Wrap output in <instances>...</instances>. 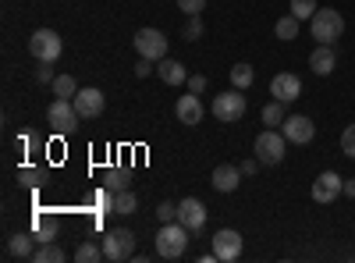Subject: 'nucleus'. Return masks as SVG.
I'll list each match as a JSON object with an SVG mask.
<instances>
[{
    "label": "nucleus",
    "instance_id": "0eeeda50",
    "mask_svg": "<svg viewBox=\"0 0 355 263\" xmlns=\"http://www.w3.org/2000/svg\"><path fill=\"white\" fill-rule=\"evenodd\" d=\"M135 53L139 57H150V61L167 57V40H164L160 28H139V33H135Z\"/></svg>",
    "mask_w": 355,
    "mask_h": 263
},
{
    "label": "nucleus",
    "instance_id": "e433bc0d",
    "mask_svg": "<svg viewBox=\"0 0 355 263\" xmlns=\"http://www.w3.org/2000/svg\"><path fill=\"white\" fill-rule=\"evenodd\" d=\"M153 68H157V65L150 61V57H139V65H135V75H139V78H146V75H150Z\"/></svg>",
    "mask_w": 355,
    "mask_h": 263
},
{
    "label": "nucleus",
    "instance_id": "f257e3e1",
    "mask_svg": "<svg viewBox=\"0 0 355 263\" xmlns=\"http://www.w3.org/2000/svg\"><path fill=\"white\" fill-rule=\"evenodd\" d=\"M189 235H192V231H189L182 221L160 224V231H157V256H164V260L185 256V249H189Z\"/></svg>",
    "mask_w": 355,
    "mask_h": 263
},
{
    "label": "nucleus",
    "instance_id": "5701e85b",
    "mask_svg": "<svg viewBox=\"0 0 355 263\" xmlns=\"http://www.w3.org/2000/svg\"><path fill=\"white\" fill-rule=\"evenodd\" d=\"M284 118H288V114H284V103H281V100H270V103L263 107V125H266V128L284 125Z\"/></svg>",
    "mask_w": 355,
    "mask_h": 263
},
{
    "label": "nucleus",
    "instance_id": "2eb2a0df",
    "mask_svg": "<svg viewBox=\"0 0 355 263\" xmlns=\"http://www.w3.org/2000/svg\"><path fill=\"white\" fill-rule=\"evenodd\" d=\"M174 114H178V121H182V125H192V128H196V125L202 121V103H199V96H196V93L178 96Z\"/></svg>",
    "mask_w": 355,
    "mask_h": 263
},
{
    "label": "nucleus",
    "instance_id": "dca6fc26",
    "mask_svg": "<svg viewBox=\"0 0 355 263\" xmlns=\"http://www.w3.org/2000/svg\"><path fill=\"white\" fill-rule=\"evenodd\" d=\"M239 182H242V171L234 167V164H220V167H214L210 185H214L217 192H234V189H239Z\"/></svg>",
    "mask_w": 355,
    "mask_h": 263
},
{
    "label": "nucleus",
    "instance_id": "2f4dec72",
    "mask_svg": "<svg viewBox=\"0 0 355 263\" xmlns=\"http://www.w3.org/2000/svg\"><path fill=\"white\" fill-rule=\"evenodd\" d=\"M341 150H345V157H355V125H348L341 132Z\"/></svg>",
    "mask_w": 355,
    "mask_h": 263
},
{
    "label": "nucleus",
    "instance_id": "bb28decb",
    "mask_svg": "<svg viewBox=\"0 0 355 263\" xmlns=\"http://www.w3.org/2000/svg\"><path fill=\"white\" fill-rule=\"evenodd\" d=\"M252 78H256L252 65H234V68H231V85H234V90H249Z\"/></svg>",
    "mask_w": 355,
    "mask_h": 263
},
{
    "label": "nucleus",
    "instance_id": "f704fd0d",
    "mask_svg": "<svg viewBox=\"0 0 355 263\" xmlns=\"http://www.w3.org/2000/svg\"><path fill=\"white\" fill-rule=\"evenodd\" d=\"M18 178H21V185H40V171L36 167H21Z\"/></svg>",
    "mask_w": 355,
    "mask_h": 263
},
{
    "label": "nucleus",
    "instance_id": "a211bd4d",
    "mask_svg": "<svg viewBox=\"0 0 355 263\" xmlns=\"http://www.w3.org/2000/svg\"><path fill=\"white\" fill-rule=\"evenodd\" d=\"M309 68H313L316 75H331V71L338 68V57H334V50H331L327 43H320V46L309 53Z\"/></svg>",
    "mask_w": 355,
    "mask_h": 263
},
{
    "label": "nucleus",
    "instance_id": "393cba45",
    "mask_svg": "<svg viewBox=\"0 0 355 263\" xmlns=\"http://www.w3.org/2000/svg\"><path fill=\"white\" fill-rule=\"evenodd\" d=\"M139 210V199L132 189H121V192H114V214H135Z\"/></svg>",
    "mask_w": 355,
    "mask_h": 263
},
{
    "label": "nucleus",
    "instance_id": "473e14b6",
    "mask_svg": "<svg viewBox=\"0 0 355 263\" xmlns=\"http://www.w3.org/2000/svg\"><path fill=\"white\" fill-rule=\"evenodd\" d=\"M178 11H185V15H199V11H206V0H178Z\"/></svg>",
    "mask_w": 355,
    "mask_h": 263
},
{
    "label": "nucleus",
    "instance_id": "aec40b11",
    "mask_svg": "<svg viewBox=\"0 0 355 263\" xmlns=\"http://www.w3.org/2000/svg\"><path fill=\"white\" fill-rule=\"evenodd\" d=\"M33 242H36V235H21V231H18V235H11V242H8V253L11 256H21V260H33Z\"/></svg>",
    "mask_w": 355,
    "mask_h": 263
},
{
    "label": "nucleus",
    "instance_id": "20e7f679",
    "mask_svg": "<svg viewBox=\"0 0 355 263\" xmlns=\"http://www.w3.org/2000/svg\"><path fill=\"white\" fill-rule=\"evenodd\" d=\"M100 246H103V260H110V263H121V260H132L135 256V235H132L128 228L107 231Z\"/></svg>",
    "mask_w": 355,
    "mask_h": 263
},
{
    "label": "nucleus",
    "instance_id": "58836bf2",
    "mask_svg": "<svg viewBox=\"0 0 355 263\" xmlns=\"http://www.w3.org/2000/svg\"><path fill=\"white\" fill-rule=\"evenodd\" d=\"M345 196H352V199H355V178H345Z\"/></svg>",
    "mask_w": 355,
    "mask_h": 263
},
{
    "label": "nucleus",
    "instance_id": "6ab92c4d",
    "mask_svg": "<svg viewBox=\"0 0 355 263\" xmlns=\"http://www.w3.org/2000/svg\"><path fill=\"white\" fill-rule=\"evenodd\" d=\"M57 231H61L57 217H46V214H40V217L33 221V235H36V242H53V239H57Z\"/></svg>",
    "mask_w": 355,
    "mask_h": 263
},
{
    "label": "nucleus",
    "instance_id": "f3484780",
    "mask_svg": "<svg viewBox=\"0 0 355 263\" xmlns=\"http://www.w3.org/2000/svg\"><path fill=\"white\" fill-rule=\"evenodd\" d=\"M157 75H160L167 85H182V82H189L185 65H182V61H174V57H160V61H157Z\"/></svg>",
    "mask_w": 355,
    "mask_h": 263
},
{
    "label": "nucleus",
    "instance_id": "b1692460",
    "mask_svg": "<svg viewBox=\"0 0 355 263\" xmlns=\"http://www.w3.org/2000/svg\"><path fill=\"white\" fill-rule=\"evenodd\" d=\"M50 85H53V96H61V100H75V93H78V82L71 75H57Z\"/></svg>",
    "mask_w": 355,
    "mask_h": 263
},
{
    "label": "nucleus",
    "instance_id": "4c0bfd02",
    "mask_svg": "<svg viewBox=\"0 0 355 263\" xmlns=\"http://www.w3.org/2000/svg\"><path fill=\"white\" fill-rule=\"evenodd\" d=\"M53 78H57V75H53V71H50V65L43 61V68H36V82H43V85H46V82H53Z\"/></svg>",
    "mask_w": 355,
    "mask_h": 263
},
{
    "label": "nucleus",
    "instance_id": "ddd939ff",
    "mask_svg": "<svg viewBox=\"0 0 355 263\" xmlns=\"http://www.w3.org/2000/svg\"><path fill=\"white\" fill-rule=\"evenodd\" d=\"M178 221H182L189 231H199V228L206 224V203L196 199V196L182 199V203H178Z\"/></svg>",
    "mask_w": 355,
    "mask_h": 263
},
{
    "label": "nucleus",
    "instance_id": "6e6552de",
    "mask_svg": "<svg viewBox=\"0 0 355 263\" xmlns=\"http://www.w3.org/2000/svg\"><path fill=\"white\" fill-rule=\"evenodd\" d=\"M46 121L57 128V132H71L75 125H78V110H75V103L71 100H61V96H57L53 103H50V110H46Z\"/></svg>",
    "mask_w": 355,
    "mask_h": 263
},
{
    "label": "nucleus",
    "instance_id": "f8f14e48",
    "mask_svg": "<svg viewBox=\"0 0 355 263\" xmlns=\"http://www.w3.org/2000/svg\"><path fill=\"white\" fill-rule=\"evenodd\" d=\"M270 96L281 100V103L299 100V96H302V82H299V75H291V71L274 75V78H270Z\"/></svg>",
    "mask_w": 355,
    "mask_h": 263
},
{
    "label": "nucleus",
    "instance_id": "f03ea898",
    "mask_svg": "<svg viewBox=\"0 0 355 263\" xmlns=\"http://www.w3.org/2000/svg\"><path fill=\"white\" fill-rule=\"evenodd\" d=\"M341 33H345V18H341V11H334V8H320L313 18H309V36L316 40V43H334V40H341Z\"/></svg>",
    "mask_w": 355,
    "mask_h": 263
},
{
    "label": "nucleus",
    "instance_id": "a878e982",
    "mask_svg": "<svg viewBox=\"0 0 355 263\" xmlns=\"http://www.w3.org/2000/svg\"><path fill=\"white\" fill-rule=\"evenodd\" d=\"M103 189H110V192L128 189V171H125V167H110V171L103 174Z\"/></svg>",
    "mask_w": 355,
    "mask_h": 263
},
{
    "label": "nucleus",
    "instance_id": "39448f33",
    "mask_svg": "<svg viewBox=\"0 0 355 263\" xmlns=\"http://www.w3.org/2000/svg\"><path fill=\"white\" fill-rule=\"evenodd\" d=\"M61 50H64V43H61V36L53 33V28H36L33 36H28V53L36 57V61L43 65H53L57 57H61Z\"/></svg>",
    "mask_w": 355,
    "mask_h": 263
},
{
    "label": "nucleus",
    "instance_id": "4468645a",
    "mask_svg": "<svg viewBox=\"0 0 355 263\" xmlns=\"http://www.w3.org/2000/svg\"><path fill=\"white\" fill-rule=\"evenodd\" d=\"M71 103H75V110H78V118H100V114H103V93L93 90V85L78 90Z\"/></svg>",
    "mask_w": 355,
    "mask_h": 263
},
{
    "label": "nucleus",
    "instance_id": "cd10ccee",
    "mask_svg": "<svg viewBox=\"0 0 355 263\" xmlns=\"http://www.w3.org/2000/svg\"><path fill=\"white\" fill-rule=\"evenodd\" d=\"M75 260H78V263H100V260H103V246H96V242H82V246L75 249Z\"/></svg>",
    "mask_w": 355,
    "mask_h": 263
},
{
    "label": "nucleus",
    "instance_id": "7c9ffc66",
    "mask_svg": "<svg viewBox=\"0 0 355 263\" xmlns=\"http://www.w3.org/2000/svg\"><path fill=\"white\" fill-rule=\"evenodd\" d=\"M157 217H160V224L178 221V203H160V207H157Z\"/></svg>",
    "mask_w": 355,
    "mask_h": 263
},
{
    "label": "nucleus",
    "instance_id": "9b49d317",
    "mask_svg": "<svg viewBox=\"0 0 355 263\" xmlns=\"http://www.w3.org/2000/svg\"><path fill=\"white\" fill-rule=\"evenodd\" d=\"M281 132H284V139H288V142H299V146H306V142H313L316 125L306 118V114H291V118H284Z\"/></svg>",
    "mask_w": 355,
    "mask_h": 263
},
{
    "label": "nucleus",
    "instance_id": "423d86ee",
    "mask_svg": "<svg viewBox=\"0 0 355 263\" xmlns=\"http://www.w3.org/2000/svg\"><path fill=\"white\" fill-rule=\"evenodd\" d=\"M210 110H214V118L224 121V125L242 121L245 118V96H242V90H227V93L214 96V107Z\"/></svg>",
    "mask_w": 355,
    "mask_h": 263
},
{
    "label": "nucleus",
    "instance_id": "72a5a7b5",
    "mask_svg": "<svg viewBox=\"0 0 355 263\" xmlns=\"http://www.w3.org/2000/svg\"><path fill=\"white\" fill-rule=\"evenodd\" d=\"M206 85H210V82H206V75H189V93L202 96V93H206Z\"/></svg>",
    "mask_w": 355,
    "mask_h": 263
},
{
    "label": "nucleus",
    "instance_id": "412c9836",
    "mask_svg": "<svg viewBox=\"0 0 355 263\" xmlns=\"http://www.w3.org/2000/svg\"><path fill=\"white\" fill-rule=\"evenodd\" d=\"M274 36H277L281 43H291L295 36H299V18H295L291 11H288L284 18H277V25H274Z\"/></svg>",
    "mask_w": 355,
    "mask_h": 263
},
{
    "label": "nucleus",
    "instance_id": "7ed1b4c3",
    "mask_svg": "<svg viewBox=\"0 0 355 263\" xmlns=\"http://www.w3.org/2000/svg\"><path fill=\"white\" fill-rule=\"evenodd\" d=\"M284 153H288V139H284V132L266 128V132L256 135V157H259V164L277 167V164L284 160Z\"/></svg>",
    "mask_w": 355,
    "mask_h": 263
},
{
    "label": "nucleus",
    "instance_id": "c756f323",
    "mask_svg": "<svg viewBox=\"0 0 355 263\" xmlns=\"http://www.w3.org/2000/svg\"><path fill=\"white\" fill-rule=\"evenodd\" d=\"M182 36H185V40H199V36H202V18H199V15H189Z\"/></svg>",
    "mask_w": 355,
    "mask_h": 263
},
{
    "label": "nucleus",
    "instance_id": "c85d7f7f",
    "mask_svg": "<svg viewBox=\"0 0 355 263\" xmlns=\"http://www.w3.org/2000/svg\"><path fill=\"white\" fill-rule=\"evenodd\" d=\"M320 8H316V0H291V15L299 18V22H306V18H313Z\"/></svg>",
    "mask_w": 355,
    "mask_h": 263
},
{
    "label": "nucleus",
    "instance_id": "c9c22d12",
    "mask_svg": "<svg viewBox=\"0 0 355 263\" xmlns=\"http://www.w3.org/2000/svg\"><path fill=\"white\" fill-rule=\"evenodd\" d=\"M239 171H242V174H249V178H252V174L259 171V157H245V160L239 164Z\"/></svg>",
    "mask_w": 355,
    "mask_h": 263
},
{
    "label": "nucleus",
    "instance_id": "4be33fe9",
    "mask_svg": "<svg viewBox=\"0 0 355 263\" xmlns=\"http://www.w3.org/2000/svg\"><path fill=\"white\" fill-rule=\"evenodd\" d=\"M33 260H36V263H64V260H68V253H64L61 246H57V242H43V246L33 253Z\"/></svg>",
    "mask_w": 355,
    "mask_h": 263
},
{
    "label": "nucleus",
    "instance_id": "9d476101",
    "mask_svg": "<svg viewBox=\"0 0 355 263\" xmlns=\"http://www.w3.org/2000/svg\"><path fill=\"white\" fill-rule=\"evenodd\" d=\"M214 253H217V260H224V263L239 260V256H242V235H239L234 228H220L217 235H214Z\"/></svg>",
    "mask_w": 355,
    "mask_h": 263
},
{
    "label": "nucleus",
    "instance_id": "1a4fd4ad",
    "mask_svg": "<svg viewBox=\"0 0 355 263\" xmlns=\"http://www.w3.org/2000/svg\"><path fill=\"white\" fill-rule=\"evenodd\" d=\"M341 192H345V178L338 171H323L320 178L313 182V199L316 203H334Z\"/></svg>",
    "mask_w": 355,
    "mask_h": 263
}]
</instances>
